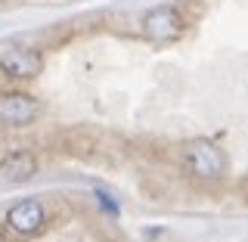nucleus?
Segmentation results:
<instances>
[{"mask_svg":"<svg viewBox=\"0 0 248 242\" xmlns=\"http://www.w3.org/2000/svg\"><path fill=\"white\" fill-rule=\"evenodd\" d=\"M37 171V161L31 152H13L10 159L0 161V180L3 183H25L34 177Z\"/></svg>","mask_w":248,"mask_h":242,"instance_id":"6","label":"nucleus"},{"mask_svg":"<svg viewBox=\"0 0 248 242\" xmlns=\"http://www.w3.org/2000/svg\"><path fill=\"white\" fill-rule=\"evenodd\" d=\"M0 68H3L10 78H34L44 68V59L37 50H28V47H13V50L0 53Z\"/></svg>","mask_w":248,"mask_h":242,"instance_id":"3","label":"nucleus"},{"mask_svg":"<svg viewBox=\"0 0 248 242\" xmlns=\"http://www.w3.org/2000/svg\"><path fill=\"white\" fill-rule=\"evenodd\" d=\"M183 161L196 177H202V180H220L223 171H227V155H223V149L217 143H211V140H205V137L186 143Z\"/></svg>","mask_w":248,"mask_h":242,"instance_id":"1","label":"nucleus"},{"mask_svg":"<svg viewBox=\"0 0 248 242\" xmlns=\"http://www.w3.org/2000/svg\"><path fill=\"white\" fill-rule=\"evenodd\" d=\"M34 115H37V103L28 93H3L0 97V121L25 128V124L34 121Z\"/></svg>","mask_w":248,"mask_h":242,"instance_id":"4","label":"nucleus"},{"mask_svg":"<svg viewBox=\"0 0 248 242\" xmlns=\"http://www.w3.org/2000/svg\"><path fill=\"white\" fill-rule=\"evenodd\" d=\"M183 34V16L177 6H155L143 16V37L152 44H174Z\"/></svg>","mask_w":248,"mask_h":242,"instance_id":"2","label":"nucleus"},{"mask_svg":"<svg viewBox=\"0 0 248 242\" xmlns=\"http://www.w3.org/2000/svg\"><path fill=\"white\" fill-rule=\"evenodd\" d=\"M44 221H46V211H44L41 202H34V199H22L6 211V224L16 233H34L44 227Z\"/></svg>","mask_w":248,"mask_h":242,"instance_id":"5","label":"nucleus"},{"mask_svg":"<svg viewBox=\"0 0 248 242\" xmlns=\"http://www.w3.org/2000/svg\"><path fill=\"white\" fill-rule=\"evenodd\" d=\"M96 196H99V202H103V208H108V214H118V205H115V202L108 199V193H103V190H96Z\"/></svg>","mask_w":248,"mask_h":242,"instance_id":"7","label":"nucleus"}]
</instances>
